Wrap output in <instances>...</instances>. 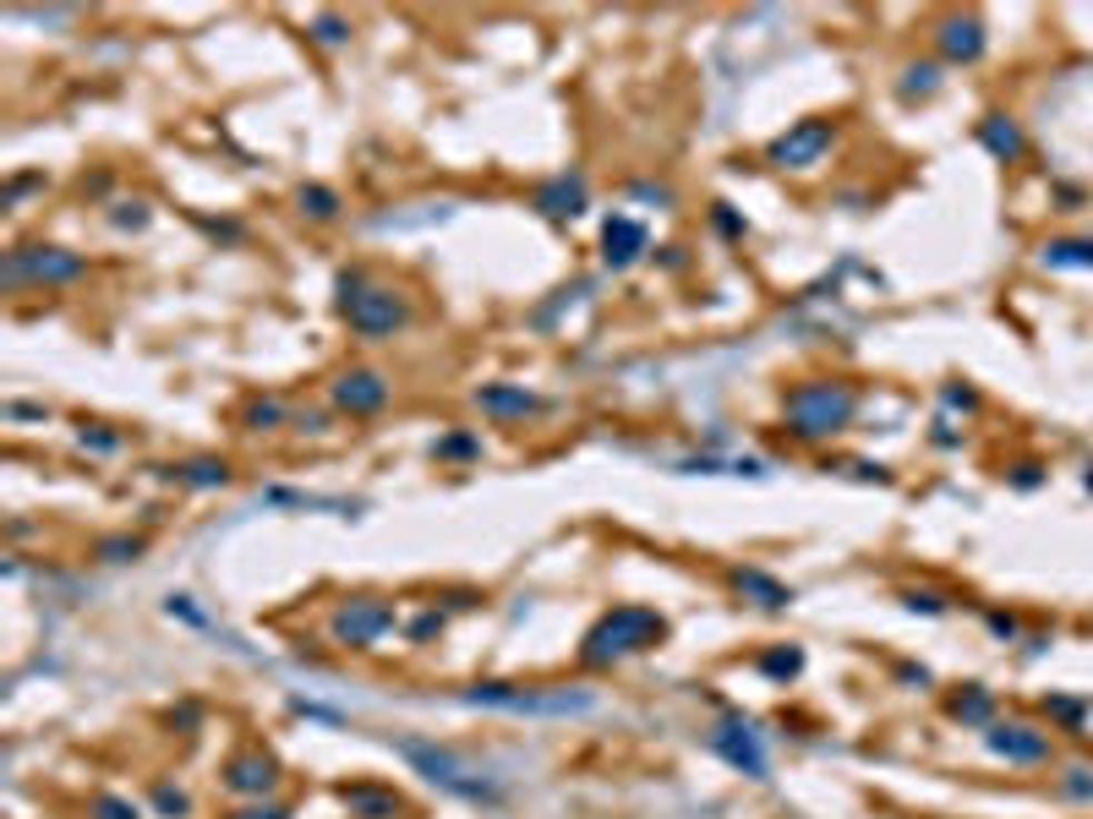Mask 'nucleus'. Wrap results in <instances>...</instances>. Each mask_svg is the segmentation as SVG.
Masks as SVG:
<instances>
[{
    "instance_id": "19",
    "label": "nucleus",
    "mask_w": 1093,
    "mask_h": 819,
    "mask_svg": "<svg viewBox=\"0 0 1093 819\" xmlns=\"http://www.w3.org/2000/svg\"><path fill=\"white\" fill-rule=\"evenodd\" d=\"M296 202H301V213H307V219H334V213H339V197H334L328 187H301V191H296Z\"/></svg>"
},
{
    "instance_id": "21",
    "label": "nucleus",
    "mask_w": 1093,
    "mask_h": 819,
    "mask_svg": "<svg viewBox=\"0 0 1093 819\" xmlns=\"http://www.w3.org/2000/svg\"><path fill=\"white\" fill-rule=\"evenodd\" d=\"M192 487H225V465H213V459H202V465H192V476H187Z\"/></svg>"
},
{
    "instance_id": "18",
    "label": "nucleus",
    "mask_w": 1093,
    "mask_h": 819,
    "mask_svg": "<svg viewBox=\"0 0 1093 819\" xmlns=\"http://www.w3.org/2000/svg\"><path fill=\"white\" fill-rule=\"evenodd\" d=\"M738 590H755V596H761L766 607H787V601H793V596H787V590H782L776 579L755 573V568H744V573H738Z\"/></svg>"
},
{
    "instance_id": "15",
    "label": "nucleus",
    "mask_w": 1093,
    "mask_h": 819,
    "mask_svg": "<svg viewBox=\"0 0 1093 819\" xmlns=\"http://www.w3.org/2000/svg\"><path fill=\"white\" fill-rule=\"evenodd\" d=\"M476 404H481V410H493V416H525V410H536V399H530V393H519V388H481V393H476Z\"/></svg>"
},
{
    "instance_id": "14",
    "label": "nucleus",
    "mask_w": 1093,
    "mask_h": 819,
    "mask_svg": "<svg viewBox=\"0 0 1093 819\" xmlns=\"http://www.w3.org/2000/svg\"><path fill=\"white\" fill-rule=\"evenodd\" d=\"M990 743H995L1006 759H1050V743H1044L1033 727H995Z\"/></svg>"
},
{
    "instance_id": "8",
    "label": "nucleus",
    "mask_w": 1093,
    "mask_h": 819,
    "mask_svg": "<svg viewBox=\"0 0 1093 819\" xmlns=\"http://www.w3.org/2000/svg\"><path fill=\"white\" fill-rule=\"evenodd\" d=\"M645 247H650V236H645L640 219H629V213H613V219H607V230H602V257H607V268H629Z\"/></svg>"
},
{
    "instance_id": "2",
    "label": "nucleus",
    "mask_w": 1093,
    "mask_h": 819,
    "mask_svg": "<svg viewBox=\"0 0 1093 819\" xmlns=\"http://www.w3.org/2000/svg\"><path fill=\"white\" fill-rule=\"evenodd\" d=\"M650 639H662V618L650 612V607H613L596 629H590V639H585V661L590 667H602V661H624L629 650H645Z\"/></svg>"
},
{
    "instance_id": "10",
    "label": "nucleus",
    "mask_w": 1093,
    "mask_h": 819,
    "mask_svg": "<svg viewBox=\"0 0 1093 819\" xmlns=\"http://www.w3.org/2000/svg\"><path fill=\"white\" fill-rule=\"evenodd\" d=\"M476 699L509 705V710H579V705H585V693H515V689H504V683L476 689Z\"/></svg>"
},
{
    "instance_id": "9",
    "label": "nucleus",
    "mask_w": 1093,
    "mask_h": 819,
    "mask_svg": "<svg viewBox=\"0 0 1093 819\" xmlns=\"http://www.w3.org/2000/svg\"><path fill=\"white\" fill-rule=\"evenodd\" d=\"M394 623V612L388 607H378V601H350V607H339V618H334V633L339 639H350V645H372L378 633Z\"/></svg>"
},
{
    "instance_id": "24",
    "label": "nucleus",
    "mask_w": 1093,
    "mask_h": 819,
    "mask_svg": "<svg viewBox=\"0 0 1093 819\" xmlns=\"http://www.w3.org/2000/svg\"><path fill=\"white\" fill-rule=\"evenodd\" d=\"M711 219H716V230H727V236H744V224L727 213V202H716V213H711Z\"/></svg>"
},
{
    "instance_id": "6",
    "label": "nucleus",
    "mask_w": 1093,
    "mask_h": 819,
    "mask_svg": "<svg viewBox=\"0 0 1093 819\" xmlns=\"http://www.w3.org/2000/svg\"><path fill=\"white\" fill-rule=\"evenodd\" d=\"M334 404L350 410V416H372V410H384L388 404V382L378 378V372H367V367L339 372V378H334Z\"/></svg>"
},
{
    "instance_id": "20",
    "label": "nucleus",
    "mask_w": 1093,
    "mask_h": 819,
    "mask_svg": "<svg viewBox=\"0 0 1093 819\" xmlns=\"http://www.w3.org/2000/svg\"><path fill=\"white\" fill-rule=\"evenodd\" d=\"M312 39H318V44H345V39H350V22H345V17H318V22H312Z\"/></svg>"
},
{
    "instance_id": "16",
    "label": "nucleus",
    "mask_w": 1093,
    "mask_h": 819,
    "mask_svg": "<svg viewBox=\"0 0 1093 819\" xmlns=\"http://www.w3.org/2000/svg\"><path fill=\"white\" fill-rule=\"evenodd\" d=\"M978 137H984L990 148H995V159H1017V153H1023V137H1017V127H1012L1006 116H990Z\"/></svg>"
},
{
    "instance_id": "3",
    "label": "nucleus",
    "mask_w": 1093,
    "mask_h": 819,
    "mask_svg": "<svg viewBox=\"0 0 1093 819\" xmlns=\"http://www.w3.org/2000/svg\"><path fill=\"white\" fill-rule=\"evenodd\" d=\"M787 416H793L798 438H826V432H836L853 416V388H842V382H798L787 393Z\"/></svg>"
},
{
    "instance_id": "23",
    "label": "nucleus",
    "mask_w": 1093,
    "mask_h": 819,
    "mask_svg": "<svg viewBox=\"0 0 1093 819\" xmlns=\"http://www.w3.org/2000/svg\"><path fill=\"white\" fill-rule=\"evenodd\" d=\"M99 552H105V563H127V552L137 558V541H105Z\"/></svg>"
},
{
    "instance_id": "11",
    "label": "nucleus",
    "mask_w": 1093,
    "mask_h": 819,
    "mask_svg": "<svg viewBox=\"0 0 1093 819\" xmlns=\"http://www.w3.org/2000/svg\"><path fill=\"white\" fill-rule=\"evenodd\" d=\"M547 219H575V213H585V181L579 176H558V181H547V187L530 197Z\"/></svg>"
},
{
    "instance_id": "7",
    "label": "nucleus",
    "mask_w": 1093,
    "mask_h": 819,
    "mask_svg": "<svg viewBox=\"0 0 1093 819\" xmlns=\"http://www.w3.org/2000/svg\"><path fill=\"white\" fill-rule=\"evenodd\" d=\"M405 759H416L433 781H444L449 792H465V798H493V787L487 781H470V770H459L449 755H433L427 743H405Z\"/></svg>"
},
{
    "instance_id": "17",
    "label": "nucleus",
    "mask_w": 1093,
    "mask_h": 819,
    "mask_svg": "<svg viewBox=\"0 0 1093 819\" xmlns=\"http://www.w3.org/2000/svg\"><path fill=\"white\" fill-rule=\"evenodd\" d=\"M1044 262L1050 268H1093V241H1055V247H1044Z\"/></svg>"
},
{
    "instance_id": "13",
    "label": "nucleus",
    "mask_w": 1093,
    "mask_h": 819,
    "mask_svg": "<svg viewBox=\"0 0 1093 819\" xmlns=\"http://www.w3.org/2000/svg\"><path fill=\"white\" fill-rule=\"evenodd\" d=\"M274 781H279V765L268 755H241L225 770V787H236V792H268Z\"/></svg>"
},
{
    "instance_id": "4",
    "label": "nucleus",
    "mask_w": 1093,
    "mask_h": 819,
    "mask_svg": "<svg viewBox=\"0 0 1093 819\" xmlns=\"http://www.w3.org/2000/svg\"><path fill=\"white\" fill-rule=\"evenodd\" d=\"M836 142V127L832 121H798V127H787L776 137L772 148H766V159H772L776 170H809V164H821L826 159V148Z\"/></svg>"
},
{
    "instance_id": "5",
    "label": "nucleus",
    "mask_w": 1093,
    "mask_h": 819,
    "mask_svg": "<svg viewBox=\"0 0 1093 819\" xmlns=\"http://www.w3.org/2000/svg\"><path fill=\"white\" fill-rule=\"evenodd\" d=\"M82 273V257L61 252V247H22V252L6 257V279L22 284V279H39V284H66Z\"/></svg>"
},
{
    "instance_id": "1",
    "label": "nucleus",
    "mask_w": 1093,
    "mask_h": 819,
    "mask_svg": "<svg viewBox=\"0 0 1093 819\" xmlns=\"http://www.w3.org/2000/svg\"><path fill=\"white\" fill-rule=\"evenodd\" d=\"M339 312L350 322V333H361V339H388V333H399L405 322H410V301H405V290H394V284H372L361 268H350V273H339Z\"/></svg>"
},
{
    "instance_id": "22",
    "label": "nucleus",
    "mask_w": 1093,
    "mask_h": 819,
    "mask_svg": "<svg viewBox=\"0 0 1093 819\" xmlns=\"http://www.w3.org/2000/svg\"><path fill=\"white\" fill-rule=\"evenodd\" d=\"M93 815H99V819H137V809H127L121 798H99V803H93Z\"/></svg>"
},
{
    "instance_id": "12",
    "label": "nucleus",
    "mask_w": 1093,
    "mask_h": 819,
    "mask_svg": "<svg viewBox=\"0 0 1093 819\" xmlns=\"http://www.w3.org/2000/svg\"><path fill=\"white\" fill-rule=\"evenodd\" d=\"M935 44H941L952 61H978V50H984V28H978L973 17H946V22L935 28Z\"/></svg>"
},
{
    "instance_id": "25",
    "label": "nucleus",
    "mask_w": 1093,
    "mask_h": 819,
    "mask_svg": "<svg viewBox=\"0 0 1093 819\" xmlns=\"http://www.w3.org/2000/svg\"><path fill=\"white\" fill-rule=\"evenodd\" d=\"M236 819H285V809H262V815H236Z\"/></svg>"
}]
</instances>
